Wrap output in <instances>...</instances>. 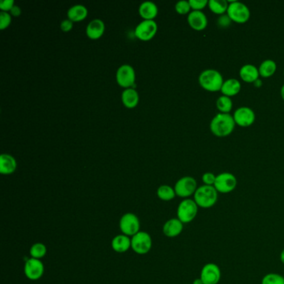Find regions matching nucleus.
Segmentation results:
<instances>
[{
    "label": "nucleus",
    "instance_id": "obj_1",
    "mask_svg": "<svg viewBox=\"0 0 284 284\" xmlns=\"http://www.w3.org/2000/svg\"><path fill=\"white\" fill-rule=\"evenodd\" d=\"M235 121L229 113H218L210 123V130L213 135L225 138L233 133L235 129Z\"/></svg>",
    "mask_w": 284,
    "mask_h": 284
},
{
    "label": "nucleus",
    "instance_id": "obj_2",
    "mask_svg": "<svg viewBox=\"0 0 284 284\" xmlns=\"http://www.w3.org/2000/svg\"><path fill=\"white\" fill-rule=\"evenodd\" d=\"M218 199V191L214 187L208 185L198 187L193 195V200L201 209H211L217 204Z\"/></svg>",
    "mask_w": 284,
    "mask_h": 284
},
{
    "label": "nucleus",
    "instance_id": "obj_3",
    "mask_svg": "<svg viewBox=\"0 0 284 284\" xmlns=\"http://www.w3.org/2000/svg\"><path fill=\"white\" fill-rule=\"evenodd\" d=\"M198 83L206 91L218 92L221 91L225 81L219 72L215 69H206L200 73Z\"/></svg>",
    "mask_w": 284,
    "mask_h": 284
},
{
    "label": "nucleus",
    "instance_id": "obj_4",
    "mask_svg": "<svg viewBox=\"0 0 284 284\" xmlns=\"http://www.w3.org/2000/svg\"><path fill=\"white\" fill-rule=\"evenodd\" d=\"M198 206L191 198L182 199L177 209V218L184 224H190L198 215Z\"/></svg>",
    "mask_w": 284,
    "mask_h": 284
},
{
    "label": "nucleus",
    "instance_id": "obj_5",
    "mask_svg": "<svg viewBox=\"0 0 284 284\" xmlns=\"http://www.w3.org/2000/svg\"><path fill=\"white\" fill-rule=\"evenodd\" d=\"M227 14L232 20V22L237 23L240 25L248 22L251 16L249 7L238 1H232L229 3Z\"/></svg>",
    "mask_w": 284,
    "mask_h": 284
},
{
    "label": "nucleus",
    "instance_id": "obj_6",
    "mask_svg": "<svg viewBox=\"0 0 284 284\" xmlns=\"http://www.w3.org/2000/svg\"><path fill=\"white\" fill-rule=\"evenodd\" d=\"M198 188V182L195 178L190 176H185L177 181L174 186V190L176 195L185 199L190 198L191 196L194 195Z\"/></svg>",
    "mask_w": 284,
    "mask_h": 284
},
{
    "label": "nucleus",
    "instance_id": "obj_7",
    "mask_svg": "<svg viewBox=\"0 0 284 284\" xmlns=\"http://www.w3.org/2000/svg\"><path fill=\"white\" fill-rule=\"evenodd\" d=\"M120 230L123 234L133 237L140 232V220L138 216L133 213H127L119 220Z\"/></svg>",
    "mask_w": 284,
    "mask_h": 284
},
{
    "label": "nucleus",
    "instance_id": "obj_8",
    "mask_svg": "<svg viewBox=\"0 0 284 284\" xmlns=\"http://www.w3.org/2000/svg\"><path fill=\"white\" fill-rule=\"evenodd\" d=\"M153 246V240L149 233L140 231L131 238V249L136 253L144 255L149 253Z\"/></svg>",
    "mask_w": 284,
    "mask_h": 284
},
{
    "label": "nucleus",
    "instance_id": "obj_9",
    "mask_svg": "<svg viewBox=\"0 0 284 284\" xmlns=\"http://www.w3.org/2000/svg\"><path fill=\"white\" fill-rule=\"evenodd\" d=\"M237 185H238V180L235 176L233 175V173L225 172L217 175L215 184L213 187L215 188L218 193L226 194L235 190Z\"/></svg>",
    "mask_w": 284,
    "mask_h": 284
},
{
    "label": "nucleus",
    "instance_id": "obj_10",
    "mask_svg": "<svg viewBox=\"0 0 284 284\" xmlns=\"http://www.w3.org/2000/svg\"><path fill=\"white\" fill-rule=\"evenodd\" d=\"M135 78V71L131 65H121L116 73V79L118 85L125 89H129L134 85Z\"/></svg>",
    "mask_w": 284,
    "mask_h": 284
},
{
    "label": "nucleus",
    "instance_id": "obj_11",
    "mask_svg": "<svg viewBox=\"0 0 284 284\" xmlns=\"http://www.w3.org/2000/svg\"><path fill=\"white\" fill-rule=\"evenodd\" d=\"M158 31V25L154 20H143L135 28V36L142 41H149Z\"/></svg>",
    "mask_w": 284,
    "mask_h": 284
},
{
    "label": "nucleus",
    "instance_id": "obj_12",
    "mask_svg": "<svg viewBox=\"0 0 284 284\" xmlns=\"http://www.w3.org/2000/svg\"><path fill=\"white\" fill-rule=\"evenodd\" d=\"M24 272L28 279L37 281L42 278L45 273V265L41 259L30 258L25 262Z\"/></svg>",
    "mask_w": 284,
    "mask_h": 284
},
{
    "label": "nucleus",
    "instance_id": "obj_13",
    "mask_svg": "<svg viewBox=\"0 0 284 284\" xmlns=\"http://www.w3.org/2000/svg\"><path fill=\"white\" fill-rule=\"evenodd\" d=\"M221 269L213 262H209L202 267L200 277L204 284H218L221 279Z\"/></svg>",
    "mask_w": 284,
    "mask_h": 284
},
{
    "label": "nucleus",
    "instance_id": "obj_14",
    "mask_svg": "<svg viewBox=\"0 0 284 284\" xmlns=\"http://www.w3.org/2000/svg\"><path fill=\"white\" fill-rule=\"evenodd\" d=\"M233 117L236 125L242 128L251 126L256 119L255 113L249 107H240L234 112Z\"/></svg>",
    "mask_w": 284,
    "mask_h": 284
},
{
    "label": "nucleus",
    "instance_id": "obj_15",
    "mask_svg": "<svg viewBox=\"0 0 284 284\" xmlns=\"http://www.w3.org/2000/svg\"><path fill=\"white\" fill-rule=\"evenodd\" d=\"M184 224L178 218L168 220L163 226V233L169 238H176L182 233Z\"/></svg>",
    "mask_w": 284,
    "mask_h": 284
},
{
    "label": "nucleus",
    "instance_id": "obj_16",
    "mask_svg": "<svg viewBox=\"0 0 284 284\" xmlns=\"http://www.w3.org/2000/svg\"><path fill=\"white\" fill-rule=\"evenodd\" d=\"M188 23L196 31H202L208 26V18L202 11H192L188 15Z\"/></svg>",
    "mask_w": 284,
    "mask_h": 284
},
{
    "label": "nucleus",
    "instance_id": "obj_17",
    "mask_svg": "<svg viewBox=\"0 0 284 284\" xmlns=\"http://www.w3.org/2000/svg\"><path fill=\"white\" fill-rule=\"evenodd\" d=\"M105 25L104 21L98 18L92 20L86 29V34L91 39H98L105 33Z\"/></svg>",
    "mask_w": 284,
    "mask_h": 284
},
{
    "label": "nucleus",
    "instance_id": "obj_18",
    "mask_svg": "<svg viewBox=\"0 0 284 284\" xmlns=\"http://www.w3.org/2000/svg\"><path fill=\"white\" fill-rule=\"evenodd\" d=\"M17 162L15 158L9 153H3L0 156V173L4 175H9L15 172Z\"/></svg>",
    "mask_w": 284,
    "mask_h": 284
},
{
    "label": "nucleus",
    "instance_id": "obj_19",
    "mask_svg": "<svg viewBox=\"0 0 284 284\" xmlns=\"http://www.w3.org/2000/svg\"><path fill=\"white\" fill-rule=\"evenodd\" d=\"M112 249L116 253H124L131 249V238L125 234H118L112 240Z\"/></svg>",
    "mask_w": 284,
    "mask_h": 284
},
{
    "label": "nucleus",
    "instance_id": "obj_20",
    "mask_svg": "<svg viewBox=\"0 0 284 284\" xmlns=\"http://www.w3.org/2000/svg\"><path fill=\"white\" fill-rule=\"evenodd\" d=\"M239 76L244 82L253 84L259 78V71L254 65H245L240 69Z\"/></svg>",
    "mask_w": 284,
    "mask_h": 284
},
{
    "label": "nucleus",
    "instance_id": "obj_21",
    "mask_svg": "<svg viewBox=\"0 0 284 284\" xmlns=\"http://www.w3.org/2000/svg\"><path fill=\"white\" fill-rule=\"evenodd\" d=\"M158 7L151 1H146L140 5L138 9L139 15L145 20H153L158 15Z\"/></svg>",
    "mask_w": 284,
    "mask_h": 284
},
{
    "label": "nucleus",
    "instance_id": "obj_22",
    "mask_svg": "<svg viewBox=\"0 0 284 284\" xmlns=\"http://www.w3.org/2000/svg\"><path fill=\"white\" fill-rule=\"evenodd\" d=\"M240 90H241V84L236 78H229L225 80L221 89L222 95L228 96L229 98L238 94Z\"/></svg>",
    "mask_w": 284,
    "mask_h": 284
},
{
    "label": "nucleus",
    "instance_id": "obj_23",
    "mask_svg": "<svg viewBox=\"0 0 284 284\" xmlns=\"http://www.w3.org/2000/svg\"><path fill=\"white\" fill-rule=\"evenodd\" d=\"M122 101L124 105L128 109L135 108L139 101L138 92L133 88L125 89L122 93Z\"/></svg>",
    "mask_w": 284,
    "mask_h": 284
},
{
    "label": "nucleus",
    "instance_id": "obj_24",
    "mask_svg": "<svg viewBox=\"0 0 284 284\" xmlns=\"http://www.w3.org/2000/svg\"><path fill=\"white\" fill-rule=\"evenodd\" d=\"M68 18L72 22H80L86 18L88 16V9L85 5H76L69 8L68 10Z\"/></svg>",
    "mask_w": 284,
    "mask_h": 284
},
{
    "label": "nucleus",
    "instance_id": "obj_25",
    "mask_svg": "<svg viewBox=\"0 0 284 284\" xmlns=\"http://www.w3.org/2000/svg\"><path fill=\"white\" fill-rule=\"evenodd\" d=\"M258 71L262 78H270L277 71V64L272 59L265 60L260 65Z\"/></svg>",
    "mask_w": 284,
    "mask_h": 284
},
{
    "label": "nucleus",
    "instance_id": "obj_26",
    "mask_svg": "<svg viewBox=\"0 0 284 284\" xmlns=\"http://www.w3.org/2000/svg\"><path fill=\"white\" fill-rule=\"evenodd\" d=\"M229 5V3L226 0H210L208 6L213 13L221 16L227 13Z\"/></svg>",
    "mask_w": 284,
    "mask_h": 284
},
{
    "label": "nucleus",
    "instance_id": "obj_27",
    "mask_svg": "<svg viewBox=\"0 0 284 284\" xmlns=\"http://www.w3.org/2000/svg\"><path fill=\"white\" fill-rule=\"evenodd\" d=\"M157 196L159 199L168 202L173 200L177 195L174 188L169 185H161L157 190Z\"/></svg>",
    "mask_w": 284,
    "mask_h": 284
},
{
    "label": "nucleus",
    "instance_id": "obj_28",
    "mask_svg": "<svg viewBox=\"0 0 284 284\" xmlns=\"http://www.w3.org/2000/svg\"><path fill=\"white\" fill-rule=\"evenodd\" d=\"M218 111L222 113H229L233 109V101L228 96H220L216 102Z\"/></svg>",
    "mask_w": 284,
    "mask_h": 284
},
{
    "label": "nucleus",
    "instance_id": "obj_29",
    "mask_svg": "<svg viewBox=\"0 0 284 284\" xmlns=\"http://www.w3.org/2000/svg\"><path fill=\"white\" fill-rule=\"evenodd\" d=\"M30 257L36 259H42L47 254V247L42 242H36L32 245L29 250Z\"/></svg>",
    "mask_w": 284,
    "mask_h": 284
},
{
    "label": "nucleus",
    "instance_id": "obj_30",
    "mask_svg": "<svg viewBox=\"0 0 284 284\" xmlns=\"http://www.w3.org/2000/svg\"><path fill=\"white\" fill-rule=\"evenodd\" d=\"M261 284H284V277L278 273H268L262 278Z\"/></svg>",
    "mask_w": 284,
    "mask_h": 284
},
{
    "label": "nucleus",
    "instance_id": "obj_31",
    "mask_svg": "<svg viewBox=\"0 0 284 284\" xmlns=\"http://www.w3.org/2000/svg\"><path fill=\"white\" fill-rule=\"evenodd\" d=\"M191 9V6L189 5V1H186V0L178 1L175 5L176 12L181 14V15H185L188 13L189 14Z\"/></svg>",
    "mask_w": 284,
    "mask_h": 284
},
{
    "label": "nucleus",
    "instance_id": "obj_32",
    "mask_svg": "<svg viewBox=\"0 0 284 284\" xmlns=\"http://www.w3.org/2000/svg\"><path fill=\"white\" fill-rule=\"evenodd\" d=\"M12 16L8 12H0V29L4 30L10 25Z\"/></svg>",
    "mask_w": 284,
    "mask_h": 284
},
{
    "label": "nucleus",
    "instance_id": "obj_33",
    "mask_svg": "<svg viewBox=\"0 0 284 284\" xmlns=\"http://www.w3.org/2000/svg\"><path fill=\"white\" fill-rule=\"evenodd\" d=\"M189 5L191 6L193 11H202L208 5V0H189Z\"/></svg>",
    "mask_w": 284,
    "mask_h": 284
},
{
    "label": "nucleus",
    "instance_id": "obj_34",
    "mask_svg": "<svg viewBox=\"0 0 284 284\" xmlns=\"http://www.w3.org/2000/svg\"><path fill=\"white\" fill-rule=\"evenodd\" d=\"M216 177H217V176H216L214 173H210V172L205 173L202 177V182H204V185L213 186L214 184H215Z\"/></svg>",
    "mask_w": 284,
    "mask_h": 284
},
{
    "label": "nucleus",
    "instance_id": "obj_35",
    "mask_svg": "<svg viewBox=\"0 0 284 284\" xmlns=\"http://www.w3.org/2000/svg\"><path fill=\"white\" fill-rule=\"evenodd\" d=\"M14 5L13 0H2L0 2V9L3 12H9Z\"/></svg>",
    "mask_w": 284,
    "mask_h": 284
},
{
    "label": "nucleus",
    "instance_id": "obj_36",
    "mask_svg": "<svg viewBox=\"0 0 284 284\" xmlns=\"http://www.w3.org/2000/svg\"><path fill=\"white\" fill-rule=\"evenodd\" d=\"M232 20L230 19L228 14H224V15H221L218 18V26L221 27V28H228L229 27V25H231Z\"/></svg>",
    "mask_w": 284,
    "mask_h": 284
},
{
    "label": "nucleus",
    "instance_id": "obj_37",
    "mask_svg": "<svg viewBox=\"0 0 284 284\" xmlns=\"http://www.w3.org/2000/svg\"><path fill=\"white\" fill-rule=\"evenodd\" d=\"M73 22H72L71 20L65 19L63 20L61 24H60V29H62L64 32H69L73 29Z\"/></svg>",
    "mask_w": 284,
    "mask_h": 284
},
{
    "label": "nucleus",
    "instance_id": "obj_38",
    "mask_svg": "<svg viewBox=\"0 0 284 284\" xmlns=\"http://www.w3.org/2000/svg\"><path fill=\"white\" fill-rule=\"evenodd\" d=\"M9 13H10L11 16H13V17H18V16H20V14H21V9H20L18 5H14V6L12 8L11 10L9 11Z\"/></svg>",
    "mask_w": 284,
    "mask_h": 284
},
{
    "label": "nucleus",
    "instance_id": "obj_39",
    "mask_svg": "<svg viewBox=\"0 0 284 284\" xmlns=\"http://www.w3.org/2000/svg\"><path fill=\"white\" fill-rule=\"evenodd\" d=\"M253 84H254V85H255V87H257V88H260V87L262 86V82L261 80L258 79L257 81L253 83Z\"/></svg>",
    "mask_w": 284,
    "mask_h": 284
},
{
    "label": "nucleus",
    "instance_id": "obj_40",
    "mask_svg": "<svg viewBox=\"0 0 284 284\" xmlns=\"http://www.w3.org/2000/svg\"><path fill=\"white\" fill-rule=\"evenodd\" d=\"M280 261L284 265V249H282V252L280 253Z\"/></svg>",
    "mask_w": 284,
    "mask_h": 284
},
{
    "label": "nucleus",
    "instance_id": "obj_41",
    "mask_svg": "<svg viewBox=\"0 0 284 284\" xmlns=\"http://www.w3.org/2000/svg\"><path fill=\"white\" fill-rule=\"evenodd\" d=\"M193 284H204V282H202V280H201V278H196L194 281L193 282Z\"/></svg>",
    "mask_w": 284,
    "mask_h": 284
},
{
    "label": "nucleus",
    "instance_id": "obj_42",
    "mask_svg": "<svg viewBox=\"0 0 284 284\" xmlns=\"http://www.w3.org/2000/svg\"><path fill=\"white\" fill-rule=\"evenodd\" d=\"M280 93H281V97H282V99H283L284 101V85H282V88H281Z\"/></svg>",
    "mask_w": 284,
    "mask_h": 284
},
{
    "label": "nucleus",
    "instance_id": "obj_43",
    "mask_svg": "<svg viewBox=\"0 0 284 284\" xmlns=\"http://www.w3.org/2000/svg\"><path fill=\"white\" fill-rule=\"evenodd\" d=\"M283 74H284V72H283Z\"/></svg>",
    "mask_w": 284,
    "mask_h": 284
}]
</instances>
